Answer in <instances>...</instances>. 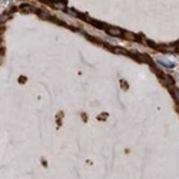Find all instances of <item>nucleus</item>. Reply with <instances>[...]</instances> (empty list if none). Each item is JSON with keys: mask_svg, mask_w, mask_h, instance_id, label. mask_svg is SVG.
Masks as SVG:
<instances>
[{"mask_svg": "<svg viewBox=\"0 0 179 179\" xmlns=\"http://www.w3.org/2000/svg\"><path fill=\"white\" fill-rule=\"evenodd\" d=\"M22 10H23V12H34V9H33L30 4H23V6H22Z\"/></svg>", "mask_w": 179, "mask_h": 179, "instance_id": "obj_3", "label": "nucleus"}, {"mask_svg": "<svg viewBox=\"0 0 179 179\" xmlns=\"http://www.w3.org/2000/svg\"><path fill=\"white\" fill-rule=\"evenodd\" d=\"M172 93H173V96L176 99V102H179V89L178 87H173V89H172Z\"/></svg>", "mask_w": 179, "mask_h": 179, "instance_id": "obj_4", "label": "nucleus"}, {"mask_svg": "<svg viewBox=\"0 0 179 179\" xmlns=\"http://www.w3.org/2000/svg\"><path fill=\"white\" fill-rule=\"evenodd\" d=\"M7 19H9V15H6V13H4V15H1V16H0V23H4Z\"/></svg>", "mask_w": 179, "mask_h": 179, "instance_id": "obj_5", "label": "nucleus"}, {"mask_svg": "<svg viewBox=\"0 0 179 179\" xmlns=\"http://www.w3.org/2000/svg\"><path fill=\"white\" fill-rule=\"evenodd\" d=\"M159 62H161V63H163L165 66H168V67H171V66H172V63L166 62V59H159Z\"/></svg>", "mask_w": 179, "mask_h": 179, "instance_id": "obj_6", "label": "nucleus"}, {"mask_svg": "<svg viewBox=\"0 0 179 179\" xmlns=\"http://www.w3.org/2000/svg\"><path fill=\"white\" fill-rule=\"evenodd\" d=\"M161 80L165 83V85H173V79L171 76H166V75H161Z\"/></svg>", "mask_w": 179, "mask_h": 179, "instance_id": "obj_2", "label": "nucleus"}, {"mask_svg": "<svg viewBox=\"0 0 179 179\" xmlns=\"http://www.w3.org/2000/svg\"><path fill=\"white\" fill-rule=\"evenodd\" d=\"M106 30H108V33L110 36H122L123 34V32L120 29H117V27H106Z\"/></svg>", "mask_w": 179, "mask_h": 179, "instance_id": "obj_1", "label": "nucleus"}]
</instances>
